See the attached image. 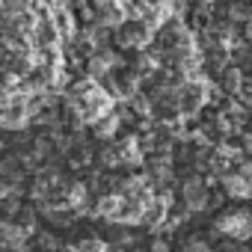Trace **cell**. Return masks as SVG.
Segmentation results:
<instances>
[{"label": "cell", "mask_w": 252, "mask_h": 252, "mask_svg": "<svg viewBox=\"0 0 252 252\" xmlns=\"http://www.w3.org/2000/svg\"><path fill=\"white\" fill-rule=\"evenodd\" d=\"M27 116V107L21 98H3L0 101V125H21Z\"/></svg>", "instance_id": "cell-3"}, {"label": "cell", "mask_w": 252, "mask_h": 252, "mask_svg": "<svg viewBox=\"0 0 252 252\" xmlns=\"http://www.w3.org/2000/svg\"><path fill=\"white\" fill-rule=\"evenodd\" d=\"M187 252H208V246H202V243H190Z\"/></svg>", "instance_id": "cell-4"}, {"label": "cell", "mask_w": 252, "mask_h": 252, "mask_svg": "<svg viewBox=\"0 0 252 252\" xmlns=\"http://www.w3.org/2000/svg\"><path fill=\"white\" fill-rule=\"evenodd\" d=\"M205 95H208V89H205L199 80L184 83L181 92H178V110H181V113H193V110H199L202 101H205Z\"/></svg>", "instance_id": "cell-2"}, {"label": "cell", "mask_w": 252, "mask_h": 252, "mask_svg": "<svg viewBox=\"0 0 252 252\" xmlns=\"http://www.w3.org/2000/svg\"><path fill=\"white\" fill-rule=\"evenodd\" d=\"M68 101H71V107L77 110V116L86 119V122H98V119L107 116L110 107H113V98H110L95 80H83V83L71 86Z\"/></svg>", "instance_id": "cell-1"}]
</instances>
